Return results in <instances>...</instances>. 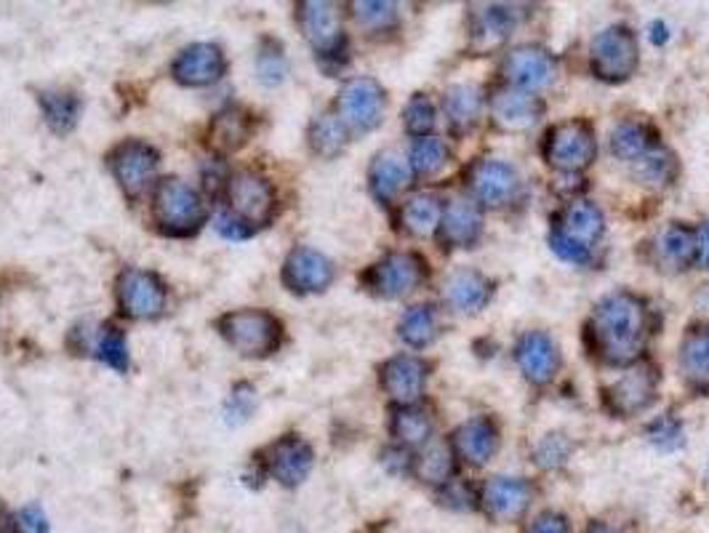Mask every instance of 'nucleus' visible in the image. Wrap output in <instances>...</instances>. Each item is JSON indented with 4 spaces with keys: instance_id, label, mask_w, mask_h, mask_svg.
<instances>
[{
    "instance_id": "obj_34",
    "label": "nucleus",
    "mask_w": 709,
    "mask_h": 533,
    "mask_svg": "<svg viewBox=\"0 0 709 533\" xmlns=\"http://www.w3.org/2000/svg\"><path fill=\"white\" fill-rule=\"evenodd\" d=\"M429 432H432V421L425 411L414 406H401L392 417V435L401 440L403 445H425L429 440Z\"/></svg>"
},
{
    "instance_id": "obj_52",
    "label": "nucleus",
    "mask_w": 709,
    "mask_h": 533,
    "mask_svg": "<svg viewBox=\"0 0 709 533\" xmlns=\"http://www.w3.org/2000/svg\"><path fill=\"white\" fill-rule=\"evenodd\" d=\"M216 229H220L224 238H229V240H240V238H246V235H251V227L240 225L238 219H229L227 214H222L220 219H216Z\"/></svg>"
},
{
    "instance_id": "obj_28",
    "label": "nucleus",
    "mask_w": 709,
    "mask_h": 533,
    "mask_svg": "<svg viewBox=\"0 0 709 533\" xmlns=\"http://www.w3.org/2000/svg\"><path fill=\"white\" fill-rule=\"evenodd\" d=\"M403 229L408 235H416V238H427L443 222V206H440L438 197L432 195H414L401 211Z\"/></svg>"
},
{
    "instance_id": "obj_16",
    "label": "nucleus",
    "mask_w": 709,
    "mask_h": 533,
    "mask_svg": "<svg viewBox=\"0 0 709 533\" xmlns=\"http://www.w3.org/2000/svg\"><path fill=\"white\" fill-rule=\"evenodd\" d=\"M531 486L518 477H491L483 488V507L494 520H518L531 507Z\"/></svg>"
},
{
    "instance_id": "obj_37",
    "label": "nucleus",
    "mask_w": 709,
    "mask_h": 533,
    "mask_svg": "<svg viewBox=\"0 0 709 533\" xmlns=\"http://www.w3.org/2000/svg\"><path fill=\"white\" fill-rule=\"evenodd\" d=\"M416 475L429 486H446L453 475V449L443 443H435L416 458Z\"/></svg>"
},
{
    "instance_id": "obj_47",
    "label": "nucleus",
    "mask_w": 709,
    "mask_h": 533,
    "mask_svg": "<svg viewBox=\"0 0 709 533\" xmlns=\"http://www.w3.org/2000/svg\"><path fill=\"white\" fill-rule=\"evenodd\" d=\"M571 454V443L565 435H550L544 438V443L537 449V464L541 467H558L565 462V456Z\"/></svg>"
},
{
    "instance_id": "obj_39",
    "label": "nucleus",
    "mask_w": 709,
    "mask_h": 533,
    "mask_svg": "<svg viewBox=\"0 0 709 533\" xmlns=\"http://www.w3.org/2000/svg\"><path fill=\"white\" fill-rule=\"evenodd\" d=\"M435 331H438V318H435V309L427 305H419L408 309L401 320V339L410 347H427L432 342Z\"/></svg>"
},
{
    "instance_id": "obj_35",
    "label": "nucleus",
    "mask_w": 709,
    "mask_h": 533,
    "mask_svg": "<svg viewBox=\"0 0 709 533\" xmlns=\"http://www.w3.org/2000/svg\"><path fill=\"white\" fill-rule=\"evenodd\" d=\"M310 145L323 158H336L347 147V126L341 123V117L323 115L317 117L310 128Z\"/></svg>"
},
{
    "instance_id": "obj_32",
    "label": "nucleus",
    "mask_w": 709,
    "mask_h": 533,
    "mask_svg": "<svg viewBox=\"0 0 709 533\" xmlns=\"http://www.w3.org/2000/svg\"><path fill=\"white\" fill-rule=\"evenodd\" d=\"M677 173V160L675 155L662 150V147H653L643 155L640 160H634V179L640 184H649V188H664L675 179Z\"/></svg>"
},
{
    "instance_id": "obj_31",
    "label": "nucleus",
    "mask_w": 709,
    "mask_h": 533,
    "mask_svg": "<svg viewBox=\"0 0 709 533\" xmlns=\"http://www.w3.org/2000/svg\"><path fill=\"white\" fill-rule=\"evenodd\" d=\"M656 257L662 264L686 266L696 259V238L694 233L680 225H672L656 238Z\"/></svg>"
},
{
    "instance_id": "obj_4",
    "label": "nucleus",
    "mask_w": 709,
    "mask_h": 533,
    "mask_svg": "<svg viewBox=\"0 0 709 533\" xmlns=\"http://www.w3.org/2000/svg\"><path fill=\"white\" fill-rule=\"evenodd\" d=\"M597 141L593 128L582 121L560 123L547 134L544 141V158L552 169L574 173L587 169L595 160Z\"/></svg>"
},
{
    "instance_id": "obj_45",
    "label": "nucleus",
    "mask_w": 709,
    "mask_h": 533,
    "mask_svg": "<svg viewBox=\"0 0 709 533\" xmlns=\"http://www.w3.org/2000/svg\"><path fill=\"white\" fill-rule=\"evenodd\" d=\"M403 121H406V128L410 134H427L429 128L435 126V107L427 97H414L406 104V113H403Z\"/></svg>"
},
{
    "instance_id": "obj_7",
    "label": "nucleus",
    "mask_w": 709,
    "mask_h": 533,
    "mask_svg": "<svg viewBox=\"0 0 709 533\" xmlns=\"http://www.w3.org/2000/svg\"><path fill=\"white\" fill-rule=\"evenodd\" d=\"M339 117L352 132H373L384 115V91L376 80L354 78L339 91Z\"/></svg>"
},
{
    "instance_id": "obj_8",
    "label": "nucleus",
    "mask_w": 709,
    "mask_h": 533,
    "mask_svg": "<svg viewBox=\"0 0 709 533\" xmlns=\"http://www.w3.org/2000/svg\"><path fill=\"white\" fill-rule=\"evenodd\" d=\"M369 288L382 299H401L425 281V264L414 253H390L369 272Z\"/></svg>"
},
{
    "instance_id": "obj_53",
    "label": "nucleus",
    "mask_w": 709,
    "mask_h": 533,
    "mask_svg": "<svg viewBox=\"0 0 709 533\" xmlns=\"http://www.w3.org/2000/svg\"><path fill=\"white\" fill-rule=\"evenodd\" d=\"M696 238V262L709 270V222L694 233Z\"/></svg>"
},
{
    "instance_id": "obj_18",
    "label": "nucleus",
    "mask_w": 709,
    "mask_h": 533,
    "mask_svg": "<svg viewBox=\"0 0 709 533\" xmlns=\"http://www.w3.org/2000/svg\"><path fill=\"white\" fill-rule=\"evenodd\" d=\"M515 361L520 363L522 374L533 384H547L555 379L560 365L558 347L541 331L522 333L518 347H515Z\"/></svg>"
},
{
    "instance_id": "obj_9",
    "label": "nucleus",
    "mask_w": 709,
    "mask_h": 533,
    "mask_svg": "<svg viewBox=\"0 0 709 533\" xmlns=\"http://www.w3.org/2000/svg\"><path fill=\"white\" fill-rule=\"evenodd\" d=\"M656 382L659 376L651 365H634L603 395L608 411L616 417H632V413L645 411L656 398Z\"/></svg>"
},
{
    "instance_id": "obj_22",
    "label": "nucleus",
    "mask_w": 709,
    "mask_h": 533,
    "mask_svg": "<svg viewBox=\"0 0 709 533\" xmlns=\"http://www.w3.org/2000/svg\"><path fill=\"white\" fill-rule=\"evenodd\" d=\"M491 294H494V283L472 270L457 272L446 283V302L459 313H477L488 305Z\"/></svg>"
},
{
    "instance_id": "obj_41",
    "label": "nucleus",
    "mask_w": 709,
    "mask_h": 533,
    "mask_svg": "<svg viewBox=\"0 0 709 533\" xmlns=\"http://www.w3.org/2000/svg\"><path fill=\"white\" fill-rule=\"evenodd\" d=\"M257 70H259V80L265 86L283 83L285 72H289V65H285L283 48H280L275 41L261 43L259 57H257Z\"/></svg>"
},
{
    "instance_id": "obj_3",
    "label": "nucleus",
    "mask_w": 709,
    "mask_h": 533,
    "mask_svg": "<svg viewBox=\"0 0 709 533\" xmlns=\"http://www.w3.org/2000/svg\"><path fill=\"white\" fill-rule=\"evenodd\" d=\"M222 337L246 358H267L280 344V324L265 309H240L220 320Z\"/></svg>"
},
{
    "instance_id": "obj_11",
    "label": "nucleus",
    "mask_w": 709,
    "mask_h": 533,
    "mask_svg": "<svg viewBox=\"0 0 709 533\" xmlns=\"http://www.w3.org/2000/svg\"><path fill=\"white\" fill-rule=\"evenodd\" d=\"M504 78L513 89L520 91H539L547 89L558 76V65L544 48L539 46H520L504 59Z\"/></svg>"
},
{
    "instance_id": "obj_40",
    "label": "nucleus",
    "mask_w": 709,
    "mask_h": 533,
    "mask_svg": "<svg viewBox=\"0 0 709 533\" xmlns=\"http://www.w3.org/2000/svg\"><path fill=\"white\" fill-rule=\"evenodd\" d=\"M611 150L621 160H640L651 150L649 132L640 123H621L611 134Z\"/></svg>"
},
{
    "instance_id": "obj_15",
    "label": "nucleus",
    "mask_w": 709,
    "mask_h": 533,
    "mask_svg": "<svg viewBox=\"0 0 709 533\" xmlns=\"http://www.w3.org/2000/svg\"><path fill=\"white\" fill-rule=\"evenodd\" d=\"M299 24L302 33L320 54H334L341 43L339 11L326 0H307L299 5Z\"/></svg>"
},
{
    "instance_id": "obj_55",
    "label": "nucleus",
    "mask_w": 709,
    "mask_h": 533,
    "mask_svg": "<svg viewBox=\"0 0 709 533\" xmlns=\"http://www.w3.org/2000/svg\"><path fill=\"white\" fill-rule=\"evenodd\" d=\"M587 533H616V531L606 529V525H600V523H593V525H589V529H587Z\"/></svg>"
},
{
    "instance_id": "obj_17",
    "label": "nucleus",
    "mask_w": 709,
    "mask_h": 533,
    "mask_svg": "<svg viewBox=\"0 0 709 533\" xmlns=\"http://www.w3.org/2000/svg\"><path fill=\"white\" fill-rule=\"evenodd\" d=\"M470 188L485 206H504L518 190V171L502 160H483L470 171Z\"/></svg>"
},
{
    "instance_id": "obj_42",
    "label": "nucleus",
    "mask_w": 709,
    "mask_h": 533,
    "mask_svg": "<svg viewBox=\"0 0 709 533\" xmlns=\"http://www.w3.org/2000/svg\"><path fill=\"white\" fill-rule=\"evenodd\" d=\"M352 9H354V20L363 24L365 30H373V33L392 27L397 20L395 3H376V0H371V3H354Z\"/></svg>"
},
{
    "instance_id": "obj_25",
    "label": "nucleus",
    "mask_w": 709,
    "mask_h": 533,
    "mask_svg": "<svg viewBox=\"0 0 709 533\" xmlns=\"http://www.w3.org/2000/svg\"><path fill=\"white\" fill-rule=\"evenodd\" d=\"M481 208L475 206V201H466V197H457L451 201V206L443 211V227L446 240L451 246H472L481 235Z\"/></svg>"
},
{
    "instance_id": "obj_20",
    "label": "nucleus",
    "mask_w": 709,
    "mask_h": 533,
    "mask_svg": "<svg viewBox=\"0 0 709 533\" xmlns=\"http://www.w3.org/2000/svg\"><path fill=\"white\" fill-rule=\"evenodd\" d=\"M491 113H494V123L504 132H528L541 115V102L537 97H531L528 91L507 89L496 91L494 102H491Z\"/></svg>"
},
{
    "instance_id": "obj_54",
    "label": "nucleus",
    "mask_w": 709,
    "mask_h": 533,
    "mask_svg": "<svg viewBox=\"0 0 709 533\" xmlns=\"http://www.w3.org/2000/svg\"><path fill=\"white\" fill-rule=\"evenodd\" d=\"M651 38H653V43H664V41H667V33H664V24L662 22L653 24V35H651Z\"/></svg>"
},
{
    "instance_id": "obj_46",
    "label": "nucleus",
    "mask_w": 709,
    "mask_h": 533,
    "mask_svg": "<svg viewBox=\"0 0 709 533\" xmlns=\"http://www.w3.org/2000/svg\"><path fill=\"white\" fill-rule=\"evenodd\" d=\"M649 435H651L653 443H656L659 449H664V451H675V449H680V445H683L680 424H677V421L669 419V417L653 421Z\"/></svg>"
},
{
    "instance_id": "obj_33",
    "label": "nucleus",
    "mask_w": 709,
    "mask_h": 533,
    "mask_svg": "<svg viewBox=\"0 0 709 533\" xmlns=\"http://www.w3.org/2000/svg\"><path fill=\"white\" fill-rule=\"evenodd\" d=\"M515 22L518 16L513 14L509 5H488L481 16H477V27H475V41L481 43L483 48H494L513 33Z\"/></svg>"
},
{
    "instance_id": "obj_19",
    "label": "nucleus",
    "mask_w": 709,
    "mask_h": 533,
    "mask_svg": "<svg viewBox=\"0 0 709 533\" xmlns=\"http://www.w3.org/2000/svg\"><path fill=\"white\" fill-rule=\"evenodd\" d=\"M267 467H270V475L275 477L280 486L294 488L313 469V449L299 438L278 440L270 449Z\"/></svg>"
},
{
    "instance_id": "obj_50",
    "label": "nucleus",
    "mask_w": 709,
    "mask_h": 533,
    "mask_svg": "<svg viewBox=\"0 0 709 533\" xmlns=\"http://www.w3.org/2000/svg\"><path fill=\"white\" fill-rule=\"evenodd\" d=\"M550 243H552V251H555L560 259H565V262H576V264H582V262H587V259H589V248L574 246V243H571V240L560 238L558 233H552Z\"/></svg>"
},
{
    "instance_id": "obj_27",
    "label": "nucleus",
    "mask_w": 709,
    "mask_h": 533,
    "mask_svg": "<svg viewBox=\"0 0 709 533\" xmlns=\"http://www.w3.org/2000/svg\"><path fill=\"white\" fill-rule=\"evenodd\" d=\"M680 374L696 389H709V328L694 331L680 347Z\"/></svg>"
},
{
    "instance_id": "obj_13",
    "label": "nucleus",
    "mask_w": 709,
    "mask_h": 533,
    "mask_svg": "<svg viewBox=\"0 0 709 533\" xmlns=\"http://www.w3.org/2000/svg\"><path fill=\"white\" fill-rule=\"evenodd\" d=\"M283 281L285 286L291 291H299V294H315V291L331 286L334 264L331 259H326L315 248H296L285 259Z\"/></svg>"
},
{
    "instance_id": "obj_2",
    "label": "nucleus",
    "mask_w": 709,
    "mask_h": 533,
    "mask_svg": "<svg viewBox=\"0 0 709 533\" xmlns=\"http://www.w3.org/2000/svg\"><path fill=\"white\" fill-rule=\"evenodd\" d=\"M155 219L166 235L187 238L205 222V203L182 179H164L155 192Z\"/></svg>"
},
{
    "instance_id": "obj_10",
    "label": "nucleus",
    "mask_w": 709,
    "mask_h": 533,
    "mask_svg": "<svg viewBox=\"0 0 709 533\" xmlns=\"http://www.w3.org/2000/svg\"><path fill=\"white\" fill-rule=\"evenodd\" d=\"M110 169L121 190L136 197L158 171V152L145 141H126L110 155Z\"/></svg>"
},
{
    "instance_id": "obj_1",
    "label": "nucleus",
    "mask_w": 709,
    "mask_h": 533,
    "mask_svg": "<svg viewBox=\"0 0 709 533\" xmlns=\"http://www.w3.org/2000/svg\"><path fill=\"white\" fill-rule=\"evenodd\" d=\"M589 337L608 363H630L645 342V305L632 294H614L597 305Z\"/></svg>"
},
{
    "instance_id": "obj_24",
    "label": "nucleus",
    "mask_w": 709,
    "mask_h": 533,
    "mask_svg": "<svg viewBox=\"0 0 709 533\" xmlns=\"http://www.w3.org/2000/svg\"><path fill=\"white\" fill-rule=\"evenodd\" d=\"M496 427L488 419H472L453 432L451 449L457 451L464 462L485 464L496 451Z\"/></svg>"
},
{
    "instance_id": "obj_49",
    "label": "nucleus",
    "mask_w": 709,
    "mask_h": 533,
    "mask_svg": "<svg viewBox=\"0 0 709 533\" xmlns=\"http://www.w3.org/2000/svg\"><path fill=\"white\" fill-rule=\"evenodd\" d=\"M14 520H16L19 533H48L46 514H43L41 507H35V504L24 507V510L19 512Z\"/></svg>"
},
{
    "instance_id": "obj_21",
    "label": "nucleus",
    "mask_w": 709,
    "mask_h": 533,
    "mask_svg": "<svg viewBox=\"0 0 709 533\" xmlns=\"http://www.w3.org/2000/svg\"><path fill=\"white\" fill-rule=\"evenodd\" d=\"M224 76V57L211 43H195L184 48L173 61V78L184 86H209Z\"/></svg>"
},
{
    "instance_id": "obj_44",
    "label": "nucleus",
    "mask_w": 709,
    "mask_h": 533,
    "mask_svg": "<svg viewBox=\"0 0 709 533\" xmlns=\"http://www.w3.org/2000/svg\"><path fill=\"white\" fill-rule=\"evenodd\" d=\"M254 406H257V393H254L251 384H238L229 395L227 408H224V417H227V424H243L248 417H251Z\"/></svg>"
},
{
    "instance_id": "obj_26",
    "label": "nucleus",
    "mask_w": 709,
    "mask_h": 533,
    "mask_svg": "<svg viewBox=\"0 0 709 533\" xmlns=\"http://www.w3.org/2000/svg\"><path fill=\"white\" fill-rule=\"evenodd\" d=\"M371 192L376 195V201L390 203L410 179V166L401 155L382 152L371 166Z\"/></svg>"
},
{
    "instance_id": "obj_6",
    "label": "nucleus",
    "mask_w": 709,
    "mask_h": 533,
    "mask_svg": "<svg viewBox=\"0 0 709 533\" xmlns=\"http://www.w3.org/2000/svg\"><path fill=\"white\" fill-rule=\"evenodd\" d=\"M229 208H233L235 219L243 222L246 227L267 225L272 219L275 211V195L267 179H261L259 173L240 171L229 179Z\"/></svg>"
},
{
    "instance_id": "obj_38",
    "label": "nucleus",
    "mask_w": 709,
    "mask_h": 533,
    "mask_svg": "<svg viewBox=\"0 0 709 533\" xmlns=\"http://www.w3.org/2000/svg\"><path fill=\"white\" fill-rule=\"evenodd\" d=\"M448 147L438 136H419L410 147V169L421 177H435L446 169Z\"/></svg>"
},
{
    "instance_id": "obj_30",
    "label": "nucleus",
    "mask_w": 709,
    "mask_h": 533,
    "mask_svg": "<svg viewBox=\"0 0 709 533\" xmlns=\"http://www.w3.org/2000/svg\"><path fill=\"white\" fill-rule=\"evenodd\" d=\"M483 110V97L475 86H453V89L446 91V115L451 121L453 128L464 132L472 123L477 121Z\"/></svg>"
},
{
    "instance_id": "obj_14",
    "label": "nucleus",
    "mask_w": 709,
    "mask_h": 533,
    "mask_svg": "<svg viewBox=\"0 0 709 533\" xmlns=\"http://www.w3.org/2000/svg\"><path fill=\"white\" fill-rule=\"evenodd\" d=\"M427 363L414 355H397L384 363L382 387L392 400L401 406H410L421 398L427 384Z\"/></svg>"
},
{
    "instance_id": "obj_23",
    "label": "nucleus",
    "mask_w": 709,
    "mask_h": 533,
    "mask_svg": "<svg viewBox=\"0 0 709 533\" xmlns=\"http://www.w3.org/2000/svg\"><path fill=\"white\" fill-rule=\"evenodd\" d=\"M555 233L560 235V238L571 240L574 246L589 248L603 235L600 208L593 206V203H587V201L571 203V206L563 211V216H560V225H558Z\"/></svg>"
},
{
    "instance_id": "obj_51",
    "label": "nucleus",
    "mask_w": 709,
    "mask_h": 533,
    "mask_svg": "<svg viewBox=\"0 0 709 533\" xmlns=\"http://www.w3.org/2000/svg\"><path fill=\"white\" fill-rule=\"evenodd\" d=\"M528 533H569V520L560 512H544L533 520Z\"/></svg>"
},
{
    "instance_id": "obj_29",
    "label": "nucleus",
    "mask_w": 709,
    "mask_h": 533,
    "mask_svg": "<svg viewBox=\"0 0 709 533\" xmlns=\"http://www.w3.org/2000/svg\"><path fill=\"white\" fill-rule=\"evenodd\" d=\"M248 134H251V121L240 110H224L211 123V145L222 152H233L246 145Z\"/></svg>"
},
{
    "instance_id": "obj_36",
    "label": "nucleus",
    "mask_w": 709,
    "mask_h": 533,
    "mask_svg": "<svg viewBox=\"0 0 709 533\" xmlns=\"http://www.w3.org/2000/svg\"><path fill=\"white\" fill-rule=\"evenodd\" d=\"M41 107H43V115H46V123L56 134L72 132L75 121H78V113H80V102L72 94L46 91V94H41Z\"/></svg>"
},
{
    "instance_id": "obj_5",
    "label": "nucleus",
    "mask_w": 709,
    "mask_h": 533,
    "mask_svg": "<svg viewBox=\"0 0 709 533\" xmlns=\"http://www.w3.org/2000/svg\"><path fill=\"white\" fill-rule=\"evenodd\" d=\"M593 70L603 80H624L638 67V41L627 27H608L593 41Z\"/></svg>"
},
{
    "instance_id": "obj_43",
    "label": "nucleus",
    "mask_w": 709,
    "mask_h": 533,
    "mask_svg": "<svg viewBox=\"0 0 709 533\" xmlns=\"http://www.w3.org/2000/svg\"><path fill=\"white\" fill-rule=\"evenodd\" d=\"M99 358H102L110 368L121 371V374L128 368L126 339H123V333L117 331V328H108V331H104L102 342H99Z\"/></svg>"
},
{
    "instance_id": "obj_12",
    "label": "nucleus",
    "mask_w": 709,
    "mask_h": 533,
    "mask_svg": "<svg viewBox=\"0 0 709 533\" xmlns=\"http://www.w3.org/2000/svg\"><path fill=\"white\" fill-rule=\"evenodd\" d=\"M117 294H121L123 313L131 315V318H158L166 307V288L153 272L128 270L126 275L121 277Z\"/></svg>"
},
{
    "instance_id": "obj_48",
    "label": "nucleus",
    "mask_w": 709,
    "mask_h": 533,
    "mask_svg": "<svg viewBox=\"0 0 709 533\" xmlns=\"http://www.w3.org/2000/svg\"><path fill=\"white\" fill-rule=\"evenodd\" d=\"M443 501L446 507H453V510H470V507H475V494H472V488L466 483L451 480L443 494Z\"/></svg>"
}]
</instances>
